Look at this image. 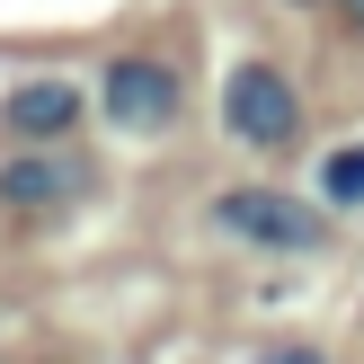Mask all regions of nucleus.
<instances>
[{"label": "nucleus", "instance_id": "nucleus-1", "mask_svg": "<svg viewBox=\"0 0 364 364\" xmlns=\"http://www.w3.org/2000/svg\"><path fill=\"white\" fill-rule=\"evenodd\" d=\"M213 231L240 249H258V258H311L320 240H329V213L302 205V196L284 187H223L213 196Z\"/></svg>", "mask_w": 364, "mask_h": 364}, {"label": "nucleus", "instance_id": "nucleus-2", "mask_svg": "<svg viewBox=\"0 0 364 364\" xmlns=\"http://www.w3.org/2000/svg\"><path fill=\"white\" fill-rule=\"evenodd\" d=\"M223 134L240 151H294L302 142V98L276 63H231L223 80Z\"/></svg>", "mask_w": 364, "mask_h": 364}, {"label": "nucleus", "instance_id": "nucleus-3", "mask_svg": "<svg viewBox=\"0 0 364 364\" xmlns=\"http://www.w3.org/2000/svg\"><path fill=\"white\" fill-rule=\"evenodd\" d=\"M98 107H107L116 134H169L178 107H187V80H178L160 53H116L107 80H98Z\"/></svg>", "mask_w": 364, "mask_h": 364}, {"label": "nucleus", "instance_id": "nucleus-4", "mask_svg": "<svg viewBox=\"0 0 364 364\" xmlns=\"http://www.w3.org/2000/svg\"><path fill=\"white\" fill-rule=\"evenodd\" d=\"M71 124H80V89L71 80H27V89H9V107H0V134L27 142V151H63Z\"/></svg>", "mask_w": 364, "mask_h": 364}, {"label": "nucleus", "instance_id": "nucleus-5", "mask_svg": "<svg viewBox=\"0 0 364 364\" xmlns=\"http://www.w3.org/2000/svg\"><path fill=\"white\" fill-rule=\"evenodd\" d=\"M80 187H89V169L71 151H18L9 169H0V205H9V213H53V205H71Z\"/></svg>", "mask_w": 364, "mask_h": 364}, {"label": "nucleus", "instance_id": "nucleus-6", "mask_svg": "<svg viewBox=\"0 0 364 364\" xmlns=\"http://www.w3.org/2000/svg\"><path fill=\"white\" fill-rule=\"evenodd\" d=\"M311 187H320V213H355V205H364V142H338V151H320Z\"/></svg>", "mask_w": 364, "mask_h": 364}, {"label": "nucleus", "instance_id": "nucleus-7", "mask_svg": "<svg viewBox=\"0 0 364 364\" xmlns=\"http://www.w3.org/2000/svg\"><path fill=\"white\" fill-rule=\"evenodd\" d=\"M258 364H329V355H320V347H267Z\"/></svg>", "mask_w": 364, "mask_h": 364}, {"label": "nucleus", "instance_id": "nucleus-8", "mask_svg": "<svg viewBox=\"0 0 364 364\" xmlns=\"http://www.w3.org/2000/svg\"><path fill=\"white\" fill-rule=\"evenodd\" d=\"M338 9H347V18H355V27H364V0H338Z\"/></svg>", "mask_w": 364, "mask_h": 364}]
</instances>
